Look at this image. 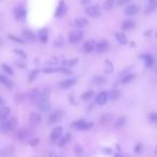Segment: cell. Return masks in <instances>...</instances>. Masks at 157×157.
Instances as JSON below:
<instances>
[{
	"label": "cell",
	"mask_w": 157,
	"mask_h": 157,
	"mask_svg": "<svg viewBox=\"0 0 157 157\" xmlns=\"http://www.w3.org/2000/svg\"><path fill=\"white\" fill-rule=\"evenodd\" d=\"M17 126V119L15 117H9L5 121H2L0 124V128L2 132H11Z\"/></svg>",
	"instance_id": "obj_1"
},
{
	"label": "cell",
	"mask_w": 157,
	"mask_h": 157,
	"mask_svg": "<svg viewBox=\"0 0 157 157\" xmlns=\"http://www.w3.org/2000/svg\"><path fill=\"white\" fill-rule=\"evenodd\" d=\"M71 127L77 130H81V131H84V130H88L93 127V123H90L89 121H85V119H79V121H75L71 124Z\"/></svg>",
	"instance_id": "obj_2"
},
{
	"label": "cell",
	"mask_w": 157,
	"mask_h": 157,
	"mask_svg": "<svg viewBox=\"0 0 157 157\" xmlns=\"http://www.w3.org/2000/svg\"><path fill=\"white\" fill-rule=\"evenodd\" d=\"M83 37H84V32L80 29H75V30H72L68 35V40L71 43H77V42H80L82 40Z\"/></svg>",
	"instance_id": "obj_3"
},
{
	"label": "cell",
	"mask_w": 157,
	"mask_h": 157,
	"mask_svg": "<svg viewBox=\"0 0 157 157\" xmlns=\"http://www.w3.org/2000/svg\"><path fill=\"white\" fill-rule=\"evenodd\" d=\"M85 13L88 16H92V17H98V16L101 15V9L97 5H89V7H87V8L85 9Z\"/></svg>",
	"instance_id": "obj_4"
},
{
	"label": "cell",
	"mask_w": 157,
	"mask_h": 157,
	"mask_svg": "<svg viewBox=\"0 0 157 157\" xmlns=\"http://www.w3.org/2000/svg\"><path fill=\"white\" fill-rule=\"evenodd\" d=\"M37 107L41 112H47L51 108L50 106V100H49V96H44L41 100L37 103Z\"/></svg>",
	"instance_id": "obj_5"
},
{
	"label": "cell",
	"mask_w": 157,
	"mask_h": 157,
	"mask_svg": "<svg viewBox=\"0 0 157 157\" xmlns=\"http://www.w3.org/2000/svg\"><path fill=\"white\" fill-rule=\"evenodd\" d=\"M77 84V79L74 77H70V79H66V80L62 81V82L58 83V86L62 89H67V88H70L74 86Z\"/></svg>",
	"instance_id": "obj_6"
},
{
	"label": "cell",
	"mask_w": 157,
	"mask_h": 157,
	"mask_svg": "<svg viewBox=\"0 0 157 157\" xmlns=\"http://www.w3.org/2000/svg\"><path fill=\"white\" fill-rule=\"evenodd\" d=\"M62 127H55V128L52 130L51 134H50V139H51V141H53V142L59 141V139L62 138Z\"/></svg>",
	"instance_id": "obj_7"
},
{
	"label": "cell",
	"mask_w": 157,
	"mask_h": 157,
	"mask_svg": "<svg viewBox=\"0 0 157 157\" xmlns=\"http://www.w3.org/2000/svg\"><path fill=\"white\" fill-rule=\"evenodd\" d=\"M138 12H139V5H129L124 9V13H125L127 16H134L136 15Z\"/></svg>",
	"instance_id": "obj_8"
},
{
	"label": "cell",
	"mask_w": 157,
	"mask_h": 157,
	"mask_svg": "<svg viewBox=\"0 0 157 157\" xmlns=\"http://www.w3.org/2000/svg\"><path fill=\"white\" fill-rule=\"evenodd\" d=\"M109 95L107 92H100L98 94L97 97H96V102L99 104V106H104L107 102H108Z\"/></svg>",
	"instance_id": "obj_9"
},
{
	"label": "cell",
	"mask_w": 157,
	"mask_h": 157,
	"mask_svg": "<svg viewBox=\"0 0 157 157\" xmlns=\"http://www.w3.org/2000/svg\"><path fill=\"white\" fill-rule=\"evenodd\" d=\"M66 12H67V5H66L65 1H60L56 11H55V16L56 17H62L66 14Z\"/></svg>",
	"instance_id": "obj_10"
},
{
	"label": "cell",
	"mask_w": 157,
	"mask_h": 157,
	"mask_svg": "<svg viewBox=\"0 0 157 157\" xmlns=\"http://www.w3.org/2000/svg\"><path fill=\"white\" fill-rule=\"evenodd\" d=\"M108 49H109V42L107 40H101V41L97 42L95 51L97 53H104V52L108 51Z\"/></svg>",
	"instance_id": "obj_11"
},
{
	"label": "cell",
	"mask_w": 157,
	"mask_h": 157,
	"mask_svg": "<svg viewBox=\"0 0 157 157\" xmlns=\"http://www.w3.org/2000/svg\"><path fill=\"white\" fill-rule=\"evenodd\" d=\"M26 14H27V12H26V9L24 7H16L15 10H14V16L18 21H23L26 17Z\"/></svg>",
	"instance_id": "obj_12"
},
{
	"label": "cell",
	"mask_w": 157,
	"mask_h": 157,
	"mask_svg": "<svg viewBox=\"0 0 157 157\" xmlns=\"http://www.w3.org/2000/svg\"><path fill=\"white\" fill-rule=\"evenodd\" d=\"M62 117V111H59V110L54 111V112H52V113L49 115V123L50 124H55V123H57V122L59 121Z\"/></svg>",
	"instance_id": "obj_13"
},
{
	"label": "cell",
	"mask_w": 157,
	"mask_h": 157,
	"mask_svg": "<svg viewBox=\"0 0 157 157\" xmlns=\"http://www.w3.org/2000/svg\"><path fill=\"white\" fill-rule=\"evenodd\" d=\"M96 44H97V42H95V40H88L83 44V51L85 53H92L93 51H95Z\"/></svg>",
	"instance_id": "obj_14"
},
{
	"label": "cell",
	"mask_w": 157,
	"mask_h": 157,
	"mask_svg": "<svg viewBox=\"0 0 157 157\" xmlns=\"http://www.w3.org/2000/svg\"><path fill=\"white\" fill-rule=\"evenodd\" d=\"M15 138L18 141H26L27 139H29L28 130H27V129H21V130H18L15 134Z\"/></svg>",
	"instance_id": "obj_15"
},
{
	"label": "cell",
	"mask_w": 157,
	"mask_h": 157,
	"mask_svg": "<svg viewBox=\"0 0 157 157\" xmlns=\"http://www.w3.org/2000/svg\"><path fill=\"white\" fill-rule=\"evenodd\" d=\"M37 37L39 38L40 42H42V43H47V40H49V31H47V28L40 29V30L38 31Z\"/></svg>",
	"instance_id": "obj_16"
},
{
	"label": "cell",
	"mask_w": 157,
	"mask_h": 157,
	"mask_svg": "<svg viewBox=\"0 0 157 157\" xmlns=\"http://www.w3.org/2000/svg\"><path fill=\"white\" fill-rule=\"evenodd\" d=\"M136 26V21L132 20V18H127L122 23V28L124 30H129V29H132Z\"/></svg>",
	"instance_id": "obj_17"
},
{
	"label": "cell",
	"mask_w": 157,
	"mask_h": 157,
	"mask_svg": "<svg viewBox=\"0 0 157 157\" xmlns=\"http://www.w3.org/2000/svg\"><path fill=\"white\" fill-rule=\"evenodd\" d=\"M41 115L39 113H31L30 116H29V122H30L32 125H35V126H38V125H40L41 124Z\"/></svg>",
	"instance_id": "obj_18"
},
{
	"label": "cell",
	"mask_w": 157,
	"mask_h": 157,
	"mask_svg": "<svg viewBox=\"0 0 157 157\" xmlns=\"http://www.w3.org/2000/svg\"><path fill=\"white\" fill-rule=\"evenodd\" d=\"M11 109L8 107H0V119L1 122L5 121L7 119H9V115H10Z\"/></svg>",
	"instance_id": "obj_19"
},
{
	"label": "cell",
	"mask_w": 157,
	"mask_h": 157,
	"mask_svg": "<svg viewBox=\"0 0 157 157\" xmlns=\"http://www.w3.org/2000/svg\"><path fill=\"white\" fill-rule=\"evenodd\" d=\"M88 24V20L85 17H77L74 20V27H77V29L83 28Z\"/></svg>",
	"instance_id": "obj_20"
},
{
	"label": "cell",
	"mask_w": 157,
	"mask_h": 157,
	"mask_svg": "<svg viewBox=\"0 0 157 157\" xmlns=\"http://www.w3.org/2000/svg\"><path fill=\"white\" fill-rule=\"evenodd\" d=\"M0 83H1L2 85H5L7 88H12L13 86H14V83L3 74L0 75Z\"/></svg>",
	"instance_id": "obj_21"
},
{
	"label": "cell",
	"mask_w": 157,
	"mask_h": 157,
	"mask_svg": "<svg viewBox=\"0 0 157 157\" xmlns=\"http://www.w3.org/2000/svg\"><path fill=\"white\" fill-rule=\"evenodd\" d=\"M142 58H143V62H144V65L146 66V67H152L153 65L155 64V59L152 55L145 54L142 56Z\"/></svg>",
	"instance_id": "obj_22"
},
{
	"label": "cell",
	"mask_w": 157,
	"mask_h": 157,
	"mask_svg": "<svg viewBox=\"0 0 157 157\" xmlns=\"http://www.w3.org/2000/svg\"><path fill=\"white\" fill-rule=\"evenodd\" d=\"M115 38H116V40H117V42L121 43V44H123V45H125V44L128 43V39H127L126 35L123 34V32H119H119H116Z\"/></svg>",
	"instance_id": "obj_23"
},
{
	"label": "cell",
	"mask_w": 157,
	"mask_h": 157,
	"mask_svg": "<svg viewBox=\"0 0 157 157\" xmlns=\"http://www.w3.org/2000/svg\"><path fill=\"white\" fill-rule=\"evenodd\" d=\"M157 9V0H147V5L145 8V12H153Z\"/></svg>",
	"instance_id": "obj_24"
},
{
	"label": "cell",
	"mask_w": 157,
	"mask_h": 157,
	"mask_svg": "<svg viewBox=\"0 0 157 157\" xmlns=\"http://www.w3.org/2000/svg\"><path fill=\"white\" fill-rule=\"evenodd\" d=\"M109 95V99L111 100H116V99H119L121 97V92L119 89H116V88H113V89H111L110 92L108 93Z\"/></svg>",
	"instance_id": "obj_25"
},
{
	"label": "cell",
	"mask_w": 157,
	"mask_h": 157,
	"mask_svg": "<svg viewBox=\"0 0 157 157\" xmlns=\"http://www.w3.org/2000/svg\"><path fill=\"white\" fill-rule=\"evenodd\" d=\"M23 37L25 40H28V41H35L36 40V36L32 31L28 30V29H26V30L23 31Z\"/></svg>",
	"instance_id": "obj_26"
},
{
	"label": "cell",
	"mask_w": 157,
	"mask_h": 157,
	"mask_svg": "<svg viewBox=\"0 0 157 157\" xmlns=\"http://www.w3.org/2000/svg\"><path fill=\"white\" fill-rule=\"evenodd\" d=\"M136 79V74L134 73H128V74L124 75L123 77L121 79V83L122 84H127V83L131 82Z\"/></svg>",
	"instance_id": "obj_27"
},
{
	"label": "cell",
	"mask_w": 157,
	"mask_h": 157,
	"mask_svg": "<svg viewBox=\"0 0 157 157\" xmlns=\"http://www.w3.org/2000/svg\"><path fill=\"white\" fill-rule=\"evenodd\" d=\"M13 152H14V149H13V146H5L2 149V151H1V156L2 157H8V156H11V155L13 154Z\"/></svg>",
	"instance_id": "obj_28"
},
{
	"label": "cell",
	"mask_w": 157,
	"mask_h": 157,
	"mask_svg": "<svg viewBox=\"0 0 157 157\" xmlns=\"http://www.w3.org/2000/svg\"><path fill=\"white\" fill-rule=\"evenodd\" d=\"M70 139H71V134H65L64 137H62L59 139V141H58V145L59 146H65V145L67 144L68 142L70 141Z\"/></svg>",
	"instance_id": "obj_29"
},
{
	"label": "cell",
	"mask_w": 157,
	"mask_h": 157,
	"mask_svg": "<svg viewBox=\"0 0 157 157\" xmlns=\"http://www.w3.org/2000/svg\"><path fill=\"white\" fill-rule=\"evenodd\" d=\"M106 77H101V75H96L93 77V83H95L96 85H101L103 83H106Z\"/></svg>",
	"instance_id": "obj_30"
},
{
	"label": "cell",
	"mask_w": 157,
	"mask_h": 157,
	"mask_svg": "<svg viewBox=\"0 0 157 157\" xmlns=\"http://www.w3.org/2000/svg\"><path fill=\"white\" fill-rule=\"evenodd\" d=\"M112 119H113V115L111 114H104L100 117V124H108L109 122H112Z\"/></svg>",
	"instance_id": "obj_31"
},
{
	"label": "cell",
	"mask_w": 157,
	"mask_h": 157,
	"mask_svg": "<svg viewBox=\"0 0 157 157\" xmlns=\"http://www.w3.org/2000/svg\"><path fill=\"white\" fill-rule=\"evenodd\" d=\"M115 2H116V0H106V1L103 2V9H106V10H111V9L113 8V5Z\"/></svg>",
	"instance_id": "obj_32"
},
{
	"label": "cell",
	"mask_w": 157,
	"mask_h": 157,
	"mask_svg": "<svg viewBox=\"0 0 157 157\" xmlns=\"http://www.w3.org/2000/svg\"><path fill=\"white\" fill-rule=\"evenodd\" d=\"M94 95H95V92H94V90H87V92H85V93L82 94V97L81 98H82L83 100H88V99H90Z\"/></svg>",
	"instance_id": "obj_33"
},
{
	"label": "cell",
	"mask_w": 157,
	"mask_h": 157,
	"mask_svg": "<svg viewBox=\"0 0 157 157\" xmlns=\"http://www.w3.org/2000/svg\"><path fill=\"white\" fill-rule=\"evenodd\" d=\"M1 68H2V70L5 71V73H8V74H10V75H13V69L12 68L9 66V65H7V64H2L1 65Z\"/></svg>",
	"instance_id": "obj_34"
},
{
	"label": "cell",
	"mask_w": 157,
	"mask_h": 157,
	"mask_svg": "<svg viewBox=\"0 0 157 157\" xmlns=\"http://www.w3.org/2000/svg\"><path fill=\"white\" fill-rule=\"evenodd\" d=\"M9 39H11L12 41L16 42V43H20V44H24V43H25V40H24V39L18 38V37H14L13 35H9Z\"/></svg>",
	"instance_id": "obj_35"
},
{
	"label": "cell",
	"mask_w": 157,
	"mask_h": 157,
	"mask_svg": "<svg viewBox=\"0 0 157 157\" xmlns=\"http://www.w3.org/2000/svg\"><path fill=\"white\" fill-rule=\"evenodd\" d=\"M38 73H39V70H37V69H35V70H32L30 72V74H29V77H28V79H29V82H32V81L35 80L37 77V75H38Z\"/></svg>",
	"instance_id": "obj_36"
},
{
	"label": "cell",
	"mask_w": 157,
	"mask_h": 157,
	"mask_svg": "<svg viewBox=\"0 0 157 157\" xmlns=\"http://www.w3.org/2000/svg\"><path fill=\"white\" fill-rule=\"evenodd\" d=\"M112 71H113V65L111 64L109 60H106V72L111 73Z\"/></svg>",
	"instance_id": "obj_37"
},
{
	"label": "cell",
	"mask_w": 157,
	"mask_h": 157,
	"mask_svg": "<svg viewBox=\"0 0 157 157\" xmlns=\"http://www.w3.org/2000/svg\"><path fill=\"white\" fill-rule=\"evenodd\" d=\"M42 71L44 73H54L57 72V71H60V69H56V68H44Z\"/></svg>",
	"instance_id": "obj_38"
},
{
	"label": "cell",
	"mask_w": 157,
	"mask_h": 157,
	"mask_svg": "<svg viewBox=\"0 0 157 157\" xmlns=\"http://www.w3.org/2000/svg\"><path fill=\"white\" fill-rule=\"evenodd\" d=\"M130 1H132V0H116V5H119V7H123V5H128Z\"/></svg>",
	"instance_id": "obj_39"
},
{
	"label": "cell",
	"mask_w": 157,
	"mask_h": 157,
	"mask_svg": "<svg viewBox=\"0 0 157 157\" xmlns=\"http://www.w3.org/2000/svg\"><path fill=\"white\" fill-rule=\"evenodd\" d=\"M125 121H126V119H125V117H119V119H117V122L115 123V126L116 127L123 126L124 124H125Z\"/></svg>",
	"instance_id": "obj_40"
},
{
	"label": "cell",
	"mask_w": 157,
	"mask_h": 157,
	"mask_svg": "<svg viewBox=\"0 0 157 157\" xmlns=\"http://www.w3.org/2000/svg\"><path fill=\"white\" fill-rule=\"evenodd\" d=\"M16 53V55H18V56H21L23 59H26V57H27V55H26V53H24L23 51H20V50H15L14 51Z\"/></svg>",
	"instance_id": "obj_41"
},
{
	"label": "cell",
	"mask_w": 157,
	"mask_h": 157,
	"mask_svg": "<svg viewBox=\"0 0 157 157\" xmlns=\"http://www.w3.org/2000/svg\"><path fill=\"white\" fill-rule=\"evenodd\" d=\"M149 117L152 122H157V113L156 112H155V113H151Z\"/></svg>",
	"instance_id": "obj_42"
},
{
	"label": "cell",
	"mask_w": 157,
	"mask_h": 157,
	"mask_svg": "<svg viewBox=\"0 0 157 157\" xmlns=\"http://www.w3.org/2000/svg\"><path fill=\"white\" fill-rule=\"evenodd\" d=\"M75 153H77V155H81L83 153V149L80 145H77V146H75Z\"/></svg>",
	"instance_id": "obj_43"
},
{
	"label": "cell",
	"mask_w": 157,
	"mask_h": 157,
	"mask_svg": "<svg viewBox=\"0 0 157 157\" xmlns=\"http://www.w3.org/2000/svg\"><path fill=\"white\" fill-rule=\"evenodd\" d=\"M89 2H90V0H82V1H81V5H88Z\"/></svg>",
	"instance_id": "obj_44"
},
{
	"label": "cell",
	"mask_w": 157,
	"mask_h": 157,
	"mask_svg": "<svg viewBox=\"0 0 157 157\" xmlns=\"http://www.w3.org/2000/svg\"><path fill=\"white\" fill-rule=\"evenodd\" d=\"M115 157H123V156H122V155H119V154H116Z\"/></svg>",
	"instance_id": "obj_45"
},
{
	"label": "cell",
	"mask_w": 157,
	"mask_h": 157,
	"mask_svg": "<svg viewBox=\"0 0 157 157\" xmlns=\"http://www.w3.org/2000/svg\"><path fill=\"white\" fill-rule=\"evenodd\" d=\"M155 152H156V154H157V146L155 147Z\"/></svg>",
	"instance_id": "obj_46"
},
{
	"label": "cell",
	"mask_w": 157,
	"mask_h": 157,
	"mask_svg": "<svg viewBox=\"0 0 157 157\" xmlns=\"http://www.w3.org/2000/svg\"><path fill=\"white\" fill-rule=\"evenodd\" d=\"M54 157H56V156H54Z\"/></svg>",
	"instance_id": "obj_47"
}]
</instances>
